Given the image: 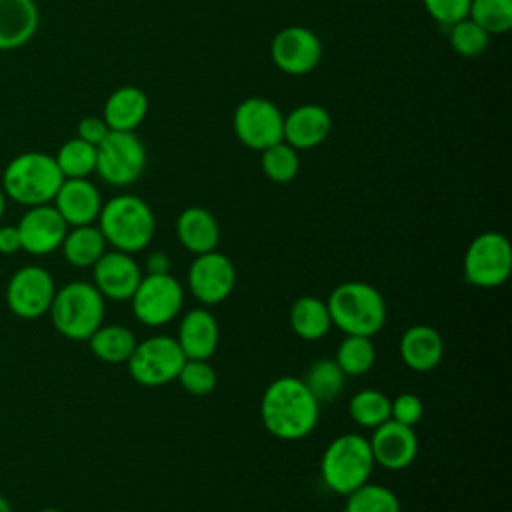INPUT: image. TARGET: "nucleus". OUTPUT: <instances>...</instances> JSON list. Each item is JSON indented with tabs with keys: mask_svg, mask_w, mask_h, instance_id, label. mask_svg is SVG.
<instances>
[{
	"mask_svg": "<svg viewBox=\"0 0 512 512\" xmlns=\"http://www.w3.org/2000/svg\"><path fill=\"white\" fill-rule=\"evenodd\" d=\"M320 416V404L298 376L272 380L260 402L264 428L280 440H300L308 436Z\"/></svg>",
	"mask_w": 512,
	"mask_h": 512,
	"instance_id": "1",
	"label": "nucleus"
},
{
	"mask_svg": "<svg viewBox=\"0 0 512 512\" xmlns=\"http://www.w3.org/2000/svg\"><path fill=\"white\" fill-rule=\"evenodd\" d=\"M62 182L64 176L54 156L30 150L14 156L6 164L0 186L8 200L30 208L40 204H52Z\"/></svg>",
	"mask_w": 512,
	"mask_h": 512,
	"instance_id": "2",
	"label": "nucleus"
},
{
	"mask_svg": "<svg viewBox=\"0 0 512 512\" xmlns=\"http://www.w3.org/2000/svg\"><path fill=\"white\" fill-rule=\"evenodd\" d=\"M96 222L106 244L126 254L144 250L156 230L152 208L134 194H118L104 202Z\"/></svg>",
	"mask_w": 512,
	"mask_h": 512,
	"instance_id": "3",
	"label": "nucleus"
},
{
	"mask_svg": "<svg viewBox=\"0 0 512 512\" xmlns=\"http://www.w3.org/2000/svg\"><path fill=\"white\" fill-rule=\"evenodd\" d=\"M332 326L352 336L378 334L386 324V302L382 294L360 280L338 284L326 300Z\"/></svg>",
	"mask_w": 512,
	"mask_h": 512,
	"instance_id": "4",
	"label": "nucleus"
},
{
	"mask_svg": "<svg viewBox=\"0 0 512 512\" xmlns=\"http://www.w3.org/2000/svg\"><path fill=\"white\" fill-rule=\"evenodd\" d=\"M48 314L64 338L88 340L104 322V298L90 282H68L56 290Z\"/></svg>",
	"mask_w": 512,
	"mask_h": 512,
	"instance_id": "5",
	"label": "nucleus"
},
{
	"mask_svg": "<svg viewBox=\"0 0 512 512\" xmlns=\"http://www.w3.org/2000/svg\"><path fill=\"white\" fill-rule=\"evenodd\" d=\"M374 468V458L368 438L360 434H342L334 438L320 460L324 484L340 496H348L358 486L366 484Z\"/></svg>",
	"mask_w": 512,
	"mask_h": 512,
	"instance_id": "6",
	"label": "nucleus"
},
{
	"mask_svg": "<svg viewBox=\"0 0 512 512\" xmlns=\"http://www.w3.org/2000/svg\"><path fill=\"white\" fill-rule=\"evenodd\" d=\"M184 362L186 356L182 354L176 338L166 334L136 342L130 358L126 360L130 376L148 388L174 382Z\"/></svg>",
	"mask_w": 512,
	"mask_h": 512,
	"instance_id": "7",
	"label": "nucleus"
},
{
	"mask_svg": "<svg viewBox=\"0 0 512 512\" xmlns=\"http://www.w3.org/2000/svg\"><path fill=\"white\" fill-rule=\"evenodd\" d=\"M146 168V148L134 132L110 130L96 146V174L112 186L134 184Z\"/></svg>",
	"mask_w": 512,
	"mask_h": 512,
	"instance_id": "8",
	"label": "nucleus"
},
{
	"mask_svg": "<svg viewBox=\"0 0 512 512\" xmlns=\"http://www.w3.org/2000/svg\"><path fill=\"white\" fill-rule=\"evenodd\" d=\"M512 272V248L504 234H478L464 254V276L472 286L496 288L502 286Z\"/></svg>",
	"mask_w": 512,
	"mask_h": 512,
	"instance_id": "9",
	"label": "nucleus"
},
{
	"mask_svg": "<svg viewBox=\"0 0 512 512\" xmlns=\"http://www.w3.org/2000/svg\"><path fill=\"white\" fill-rule=\"evenodd\" d=\"M236 138L250 150H266L284 140V114L262 96L244 98L232 118Z\"/></svg>",
	"mask_w": 512,
	"mask_h": 512,
	"instance_id": "10",
	"label": "nucleus"
},
{
	"mask_svg": "<svg viewBox=\"0 0 512 512\" xmlns=\"http://www.w3.org/2000/svg\"><path fill=\"white\" fill-rule=\"evenodd\" d=\"M130 302L138 322L146 326H164L178 316L184 304V290L170 272L146 274L136 286Z\"/></svg>",
	"mask_w": 512,
	"mask_h": 512,
	"instance_id": "11",
	"label": "nucleus"
},
{
	"mask_svg": "<svg viewBox=\"0 0 512 512\" xmlns=\"http://www.w3.org/2000/svg\"><path fill=\"white\" fill-rule=\"evenodd\" d=\"M56 294L52 274L42 266L18 268L6 284V304L22 320H36L48 314Z\"/></svg>",
	"mask_w": 512,
	"mask_h": 512,
	"instance_id": "12",
	"label": "nucleus"
},
{
	"mask_svg": "<svg viewBox=\"0 0 512 512\" xmlns=\"http://www.w3.org/2000/svg\"><path fill=\"white\" fill-rule=\"evenodd\" d=\"M234 284L236 268L232 260L218 250L198 254L190 264L188 288L192 296L206 306L224 302L232 294Z\"/></svg>",
	"mask_w": 512,
	"mask_h": 512,
	"instance_id": "13",
	"label": "nucleus"
},
{
	"mask_svg": "<svg viewBox=\"0 0 512 512\" xmlns=\"http://www.w3.org/2000/svg\"><path fill=\"white\" fill-rule=\"evenodd\" d=\"M270 54L278 70L290 76H302L320 64L322 42L310 28L286 26L274 36Z\"/></svg>",
	"mask_w": 512,
	"mask_h": 512,
	"instance_id": "14",
	"label": "nucleus"
},
{
	"mask_svg": "<svg viewBox=\"0 0 512 512\" xmlns=\"http://www.w3.org/2000/svg\"><path fill=\"white\" fill-rule=\"evenodd\" d=\"M20 246L32 256L52 254L62 246L68 224L52 204L30 206L16 224Z\"/></svg>",
	"mask_w": 512,
	"mask_h": 512,
	"instance_id": "15",
	"label": "nucleus"
},
{
	"mask_svg": "<svg viewBox=\"0 0 512 512\" xmlns=\"http://www.w3.org/2000/svg\"><path fill=\"white\" fill-rule=\"evenodd\" d=\"M92 278L102 298L114 302H126L132 298L136 286L142 280V270L132 254L120 250H106L92 266Z\"/></svg>",
	"mask_w": 512,
	"mask_h": 512,
	"instance_id": "16",
	"label": "nucleus"
},
{
	"mask_svg": "<svg viewBox=\"0 0 512 512\" xmlns=\"http://www.w3.org/2000/svg\"><path fill=\"white\" fill-rule=\"evenodd\" d=\"M370 442L374 464L386 470L408 468L418 454V436L412 426H404L394 420H386L374 428Z\"/></svg>",
	"mask_w": 512,
	"mask_h": 512,
	"instance_id": "17",
	"label": "nucleus"
},
{
	"mask_svg": "<svg viewBox=\"0 0 512 512\" xmlns=\"http://www.w3.org/2000/svg\"><path fill=\"white\" fill-rule=\"evenodd\" d=\"M52 206L70 226L94 224L102 210V198L98 188L88 178H64Z\"/></svg>",
	"mask_w": 512,
	"mask_h": 512,
	"instance_id": "18",
	"label": "nucleus"
},
{
	"mask_svg": "<svg viewBox=\"0 0 512 512\" xmlns=\"http://www.w3.org/2000/svg\"><path fill=\"white\" fill-rule=\"evenodd\" d=\"M332 128L328 110L320 104H302L284 116V142L296 150L320 146Z\"/></svg>",
	"mask_w": 512,
	"mask_h": 512,
	"instance_id": "19",
	"label": "nucleus"
},
{
	"mask_svg": "<svg viewBox=\"0 0 512 512\" xmlns=\"http://www.w3.org/2000/svg\"><path fill=\"white\" fill-rule=\"evenodd\" d=\"M220 328L206 308L188 310L178 326V346L186 360H208L218 348Z\"/></svg>",
	"mask_w": 512,
	"mask_h": 512,
	"instance_id": "20",
	"label": "nucleus"
},
{
	"mask_svg": "<svg viewBox=\"0 0 512 512\" xmlns=\"http://www.w3.org/2000/svg\"><path fill=\"white\" fill-rule=\"evenodd\" d=\"M40 24L34 0H0V52L28 44Z\"/></svg>",
	"mask_w": 512,
	"mask_h": 512,
	"instance_id": "21",
	"label": "nucleus"
},
{
	"mask_svg": "<svg viewBox=\"0 0 512 512\" xmlns=\"http://www.w3.org/2000/svg\"><path fill=\"white\" fill-rule=\"evenodd\" d=\"M444 356V342L436 328L426 324L410 326L400 338V358L414 372L434 370Z\"/></svg>",
	"mask_w": 512,
	"mask_h": 512,
	"instance_id": "22",
	"label": "nucleus"
},
{
	"mask_svg": "<svg viewBox=\"0 0 512 512\" xmlns=\"http://www.w3.org/2000/svg\"><path fill=\"white\" fill-rule=\"evenodd\" d=\"M176 236L190 254H206L216 250L220 228L216 218L200 206L184 208L176 220Z\"/></svg>",
	"mask_w": 512,
	"mask_h": 512,
	"instance_id": "23",
	"label": "nucleus"
},
{
	"mask_svg": "<svg viewBox=\"0 0 512 512\" xmlns=\"http://www.w3.org/2000/svg\"><path fill=\"white\" fill-rule=\"evenodd\" d=\"M148 114V96L138 86H120L104 102L102 118L110 130L134 132Z\"/></svg>",
	"mask_w": 512,
	"mask_h": 512,
	"instance_id": "24",
	"label": "nucleus"
},
{
	"mask_svg": "<svg viewBox=\"0 0 512 512\" xmlns=\"http://www.w3.org/2000/svg\"><path fill=\"white\" fill-rule=\"evenodd\" d=\"M106 240L98 226H70L62 240V256L74 268H92L96 260L106 252Z\"/></svg>",
	"mask_w": 512,
	"mask_h": 512,
	"instance_id": "25",
	"label": "nucleus"
},
{
	"mask_svg": "<svg viewBox=\"0 0 512 512\" xmlns=\"http://www.w3.org/2000/svg\"><path fill=\"white\" fill-rule=\"evenodd\" d=\"M288 318H290V326H292L294 334L302 340H320L332 328V320H330L326 302H322L320 298L310 296V294L294 300Z\"/></svg>",
	"mask_w": 512,
	"mask_h": 512,
	"instance_id": "26",
	"label": "nucleus"
},
{
	"mask_svg": "<svg viewBox=\"0 0 512 512\" xmlns=\"http://www.w3.org/2000/svg\"><path fill=\"white\" fill-rule=\"evenodd\" d=\"M88 346L92 354L106 364H122L130 358L136 338L122 324H102L90 338Z\"/></svg>",
	"mask_w": 512,
	"mask_h": 512,
	"instance_id": "27",
	"label": "nucleus"
},
{
	"mask_svg": "<svg viewBox=\"0 0 512 512\" xmlns=\"http://www.w3.org/2000/svg\"><path fill=\"white\" fill-rule=\"evenodd\" d=\"M344 380H346V376L334 358L314 360L302 376V382L312 392V396L318 400V404L334 400L342 392Z\"/></svg>",
	"mask_w": 512,
	"mask_h": 512,
	"instance_id": "28",
	"label": "nucleus"
},
{
	"mask_svg": "<svg viewBox=\"0 0 512 512\" xmlns=\"http://www.w3.org/2000/svg\"><path fill=\"white\" fill-rule=\"evenodd\" d=\"M350 418L362 428H378L390 420V398L374 388H364L350 398Z\"/></svg>",
	"mask_w": 512,
	"mask_h": 512,
	"instance_id": "29",
	"label": "nucleus"
},
{
	"mask_svg": "<svg viewBox=\"0 0 512 512\" xmlns=\"http://www.w3.org/2000/svg\"><path fill=\"white\" fill-rule=\"evenodd\" d=\"M54 160L64 178H88L96 170V146L76 136L58 148Z\"/></svg>",
	"mask_w": 512,
	"mask_h": 512,
	"instance_id": "30",
	"label": "nucleus"
},
{
	"mask_svg": "<svg viewBox=\"0 0 512 512\" xmlns=\"http://www.w3.org/2000/svg\"><path fill=\"white\" fill-rule=\"evenodd\" d=\"M336 364L344 372V376H362L366 374L376 360V350L372 344V338L368 336H352L346 334V338L340 342L336 350Z\"/></svg>",
	"mask_w": 512,
	"mask_h": 512,
	"instance_id": "31",
	"label": "nucleus"
},
{
	"mask_svg": "<svg viewBox=\"0 0 512 512\" xmlns=\"http://www.w3.org/2000/svg\"><path fill=\"white\" fill-rule=\"evenodd\" d=\"M344 512H400V500L390 488L366 482L346 496Z\"/></svg>",
	"mask_w": 512,
	"mask_h": 512,
	"instance_id": "32",
	"label": "nucleus"
},
{
	"mask_svg": "<svg viewBox=\"0 0 512 512\" xmlns=\"http://www.w3.org/2000/svg\"><path fill=\"white\" fill-rule=\"evenodd\" d=\"M468 18L488 34H504L512 28V0H470Z\"/></svg>",
	"mask_w": 512,
	"mask_h": 512,
	"instance_id": "33",
	"label": "nucleus"
},
{
	"mask_svg": "<svg viewBox=\"0 0 512 512\" xmlns=\"http://www.w3.org/2000/svg\"><path fill=\"white\" fill-rule=\"evenodd\" d=\"M262 170L276 184L292 182L300 170L298 150L284 140L262 150Z\"/></svg>",
	"mask_w": 512,
	"mask_h": 512,
	"instance_id": "34",
	"label": "nucleus"
},
{
	"mask_svg": "<svg viewBox=\"0 0 512 512\" xmlns=\"http://www.w3.org/2000/svg\"><path fill=\"white\" fill-rule=\"evenodd\" d=\"M448 38L456 54L462 58H476L484 54L490 42V34L484 32L474 20L464 18L448 28Z\"/></svg>",
	"mask_w": 512,
	"mask_h": 512,
	"instance_id": "35",
	"label": "nucleus"
},
{
	"mask_svg": "<svg viewBox=\"0 0 512 512\" xmlns=\"http://www.w3.org/2000/svg\"><path fill=\"white\" fill-rule=\"evenodd\" d=\"M180 386L192 396H208L214 392L218 376L208 360H186L178 372Z\"/></svg>",
	"mask_w": 512,
	"mask_h": 512,
	"instance_id": "36",
	"label": "nucleus"
},
{
	"mask_svg": "<svg viewBox=\"0 0 512 512\" xmlns=\"http://www.w3.org/2000/svg\"><path fill=\"white\" fill-rule=\"evenodd\" d=\"M422 2L430 18L446 30L452 24L468 18L470 0H422Z\"/></svg>",
	"mask_w": 512,
	"mask_h": 512,
	"instance_id": "37",
	"label": "nucleus"
},
{
	"mask_svg": "<svg viewBox=\"0 0 512 512\" xmlns=\"http://www.w3.org/2000/svg\"><path fill=\"white\" fill-rule=\"evenodd\" d=\"M424 414L422 400L410 392L396 396L390 400V420L400 422L404 426H416Z\"/></svg>",
	"mask_w": 512,
	"mask_h": 512,
	"instance_id": "38",
	"label": "nucleus"
},
{
	"mask_svg": "<svg viewBox=\"0 0 512 512\" xmlns=\"http://www.w3.org/2000/svg\"><path fill=\"white\" fill-rule=\"evenodd\" d=\"M76 132H78V138L92 144V146H98L110 132L108 124L104 122V118H98V116H84L78 126H76Z\"/></svg>",
	"mask_w": 512,
	"mask_h": 512,
	"instance_id": "39",
	"label": "nucleus"
},
{
	"mask_svg": "<svg viewBox=\"0 0 512 512\" xmlns=\"http://www.w3.org/2000/svg\"><path fill=\"white\" fill-rule=\"evenodd\" d=\"M20 250H22V246H20V234H18L16 224L0 226V254L12 256Z\"/></svg>",
	"mask_w": 512,
	"mask_h": 512,
	"instance_id": "40",
	"label": "nucleus"
},
{
	"mask_svg": "<svg viewBox=\"0 0 512 512\" xmlns=\"http://www.w3.org/2000/svg\"><path fill=\"white\" fill-rule=\"evenodd\" d=\"M148 274H166L170 268V260L164 252H154L148 256Z\"/></svg>",
	"mask_w": 512,
	"mask_h": 512,
	"instance_id": "41",
	"label": "nucleus"
},
{
	"mask_svg": "<svg viewBox=\"0 0 512 512\" xmlns=\"http://www.w3.org/2000/svg\"><path fill=\"white\" fill-rule=\"evenodd\" d=\"M6 194H4V190H2V186H0V220H2V216H4V210H6Z\"/></svg>",
	"mask_w": 512,
	"mask_h": 512,
	"instance_id": "42",
	"label": "nucleus"
},
{
	"mask_svg": "<svg viewBox=\"0 0 512 512\" xmlns=\"http://www.w3.org/2000/svg\"><path fill=\"white\" fill-rule=\"evenodd\" d=\"M0 512H12V506L8 504V500L0 494Z\"/></svg>",
	"mask_w": 512,
	"mask_h": 512,
	"instance_id": "43",
	"label": "nucleus"
},
{
	"mask_svg": "<svg viewBox=\"0 0 512 512\" xmlns=\"http://www.w3.org/2000/svg\"><path fill=\"white\" fill-rule=\"evenodd\" d=\"M36 512H62L58 508H42V510H36Z\"/></svg>",
	"mask_w": 512,
	"mask_h": 512,
	"instance_id": "44",
	"label": "nucleus"
}]
</instances>
